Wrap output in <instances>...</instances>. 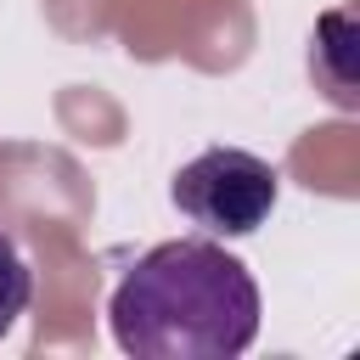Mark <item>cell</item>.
Returning <instances> with one entry per match:
<instances>
[{"label":"cell","instance_id":"6da1fadb","mask_svg":"<svg viewBox=\"0 0 360 360\" xmlns=\"http://www.w3.org/2000/svg\"><path fill=\"white\" fill-rule=\"evenodd\" d=\"M107 321L135 360H236L259 338V281L208 236L158 242L112 287Z\"/></svg>","mask_w":360,"mask_h":360},{"label":"cell","instance_id":"7a4b0ae2","mask_svg":"<svg viewBox=\"0 0 360 360\" xmlns=\"http://www.w3.org/2000/svg\"><path fill=\"white\" fill-rule=\"evenodd\" d=\"M174 208L202 225L208 236H253L270 214H276V197H281V174L259 158V152H242V146H208L197 152L174 186H169Z\"/></svg>","mask_w":360,"mask_h":360},{"label":"cell","instance_id":"3957f363","mask_svg":"<svg viewBox=\"0 0 360 360\" xmlns=\"http://www.w3.org/2000/svg\"><path fill=\"white\" fill-rule=\"evenodd\" d=\"M28 298H34V270H28V259H22V248L0 231V338L22 321V309H28Z\"/></svg>","mask_w":360,"mask_h":360}]
</instances>
